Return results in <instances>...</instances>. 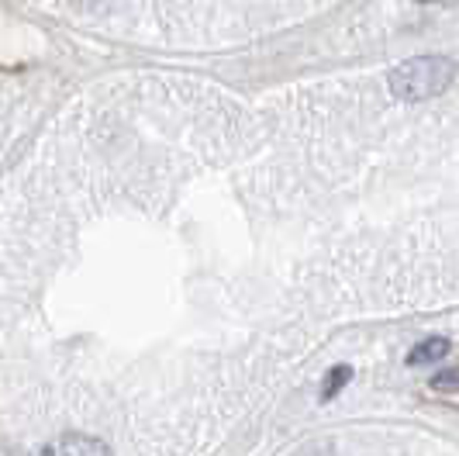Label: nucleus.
Instances as JSON below:
<instances>
[{"label":"nucleus","mask_w":459,"mask_h":456,"mask_svg":"<svg viewBox=\"0 0 459 456\" xmlns=\"http://www.w3.org/2000/svg\"><path fill=\"white\" fill-rule=\"evenodd\" d=\"M456 76L449 56H414L391 73V93L397 101H429L442 93Z\"/></svg>","instance_id":"1"},{"label":"nucleus","mask_w":459,"mask_h":456,"mask_svg":"<svg viewBox=\"0 0 459 456\" xmlns=\"http://www.w3.org/2000/svg\"><path fill=\"white\" fill-rule=\"evenodd\" d=\"M35 456H108V446L93 435L83 433H66L56 435L52 443H46Z\"/></svg>","instance_id":"2"},{"label":"nucleus","mask_w":459,"mask_h":456,"mask_svg":"<svg viewBox=\"0 0 459 456\" xmlns=\"http://www.w3.org/2000/svg\"><path fill=\"white\" fill-rule=\"evenodd\" d=\"M449 353V342L446 339H425L421 346H414L411 353H408V364L411 366H425V364H436Z\"/></svg>","instance_id":"3"},{"label":"nucleus","mask_w":459,"mask_h":456,"mask_svg":"<svg viewBox=\"0 0 459 456\" xmlns=\"http://www.w3.org/2000/svg\"><path fill=\"white\" fill-rule=\"evenodd\" d=\"M349 381H352V370H349V366H335V370L325 377L322 398H325V401H332V398H335V394H339V390H342Z\"/></svg>","instance_id":"4"},{"label":"nucleus","mask_w":459,"mask_h":456,"mask_svg":"<svg viewBox=\"0 0 459 456\" xmlns=\"http://www.w3.org/2000/svg\"><path fill=\"white\" fill-rule=\"evenodd\" d=\"M432 388L436 390H459V366L438 370L436 377H432Z\"/></svg>","instance_id":"5"},{"label":"nucleus","mask_w":459,"mask_h":456,"mask_svg":"<svg viewBox=\"0 0 459 456\" xmlns=\"http://www.w3.org/2000/svg\"><path fill=\"white\" fill-rule=\"evenodd\" d=\"M418 4H432V0H418Z\"/></svg>","instance_id":"6"}]
</instances>
